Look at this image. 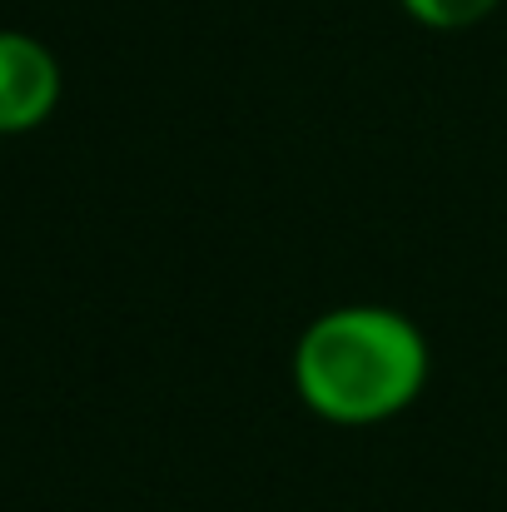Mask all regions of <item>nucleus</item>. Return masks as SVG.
<instances>
[{"instance_id": "obj_1", "label": "nucleus", "mask_w": 507, "mask_h": 512, "mask_svg": "<svg viewBox=\"0 0 507 512\" xmlns=\"http://www.w3.org/2000/svg\"><path fill=\"white\" fill-rule=\"evenodd\" d=\"M294 393L334 428H373L408 413L433 373L423 329L388 304H334L294 343Z\"/></svg>"}, {"instance_id": "obj_2", "label": "nucleus", "mask_w": 507, "mask_h": 512, "mask_svg": "<svg viewBox=\"0 0 507 512\" xmlns=\"http://www.w3.org/2000/svg\"><path fill=\"white\" fill-rule=\"evenodd\" d=\"M65 95V70L30 30H0V135L40 130Z\"/></svg>"}, {"instance_id": "obj_3", "label": "nucleus", "mask_w": 507, "mask_h": 512, "mask_svg": "<svg viewBox=\"0 0 507 512\" xmlns=\"http://www.w3.org/2000/svg\"><path fill=\"white\" fill-rule=\"evenodd\" d=\"M403 15L423 30H438V35H458V30H473L483 25L503 0H398Z\"/></svg>"}]
</instances>
